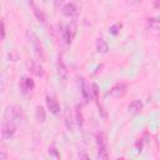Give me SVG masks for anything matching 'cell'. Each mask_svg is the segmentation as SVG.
I'll return each instance as SVG.
<instances>
[{
  "label": "cell",
  "instance_id": "ac0fdd59",
  "mask_svg": "<svg viewBox=\"0 0 160 160\" xmlns=\"http://www.w3.org/2000/svg\"><path fill=\"white\" fill-rule=\"evenodd\" d=\"M75 112H76V121H78V125L81 128V126H82V114H81V111H80L79 108H76Z\"/></svg>",
  "mask_w": 160,
  "mask_h": 160
},
{
  "label": "cell",
  "instance_id": "3957f363",
  "mask_svg": "<svg viewBox=\"0 0 160 160\" xmlns=\"http://www.w3.org/2000/svg\"><path fill=\"white\" fill-rule=\"evenodd\" d=\"M15 130H16V125L4 120L2 124H1V136L2 139H10L14 134H15Z\"/></svg>",
  "mask_w": 160,
  "mask_h": 160
},
{
  "label": "cell",
  "instance_id": "277c9868",
  "mask_svg": "<svg viewBox=\"0 0 160 160\" xmlns=\"http://www.w3.org/2000/svg\"><path fill=\"white\" fill-rule=\"evenodd\" d=\"M30 35V38H31V44H32V48H34V50H35V54L38 55V58L40 59V60H44V50H42V46H41V42H40V40L38 39V36L34 34V32H30L29 34Z\"/></svg>",
  "mask_w": 160,
  "mask_h": 160
},
{
  "label": "cell",
  "instance_id": "2e32d148",
  "mask_svg": "<svg viewBox=\"0 0 160 160\" xmlns=\"http://www.w3.org/2000/svg\"><path fill=\"white\" fill-rule=\"evenodd\" d=\"M36 119H38V121H40V122H44L45 119H46L45 111H44V109H42L41 106H38V108H36Z\"/></svg>",
  "mask_w": 160,
  "mask_h": 160
},
{
  "label": "cell",
  "instance_id": "8992f818",
  "mask_svg": "<svg viewBox=\"0 0 160 160\" xmlns=\"http://www.w3.org/2000/svg\"><path fill=\"white\" fill-rule=\"evenodd\" d=\"M79 10H80V8H79V5H78L76 2H66V4L64 5V8H62L64 15H66V16H69V18L76 16V15L79 14Z\"/></svg>",
  "mask_w": 160,
  "mask_h": 160
},
{
  "label": "cell",
  "instance_id": "8fae6325",
  "mask_svg": "<svg viewBox=\"0 0 160 160\" xmlns=\"http://www.w3.org/2000/svg\"><path fill=\"white\" fill-rule=\"evenodd\" d=\"M58 74H59V78L62 81L66 80V78H68V70H66V66H65V64H64V61L61 59L58 60Z\"/></svg>",
  "mask_w": 160,
  "mask_h": 160
},
{
  "label": "cell",
  "instance_id": "7c38bea8",
  "mask_svg": "<svg viewBox=\"0 0 160 160\" xmlns=\"http://www.w3.org/2000/svg\"><path fill=\"white\" fill-rule=\"evenodd\" d=\"M96 50H98L99 52H101V54L108 52L109 46H108V42L105 41L104 38H99V39L96 40Z\"/></svg>",
  "mask_w": 160,
  "mask_h": 160
},
{
  "label": "cell",
  "instance_id": "4fadbf2b",
  "mask_svg": "<svg viewBox=\"0 0 160 160\" xmlns=\"http://www.w3.org/2000/svg\"><path fill=\"white\" fill-rule=\"evenodd\" d=\"M64 119H65V125L66 128L72 131L74 130V120H72V116H71V112L69 109H65V114H64Z\"/></svg>",
  "mask_w": 160,
  "mask_h": 160
},
{
  "label": "cell",
  "instance_id": "603a6c76",
  "mask_svg": "<svg viewBox=\"0 0 160 160\" xmlns=\"http://www.w3.org/2000/svg\"><path fill=\"white\" fill-rule=\"evenodd\" d=\"M154 5H155V6H156V8H160V2H155V4H154Z\"/></svg>",
  "mask_w": 160,
  "mask_h": 160
},
{
  "label": "cell",
  "instance_id": "cb8c5ba5",
  "mask_svg": "<svg viewBox=\"0 0 160 160\" xmlns=\"http://www.w3.org/2000/svg\"><path fill=\"white\" fill-rule=\"evenodd\" d=\"M118 160H126V159H124V158H121V159H118Z\"/></svg>",
  "mask_w": 160,
  "mask_h": 160
},
{
  "label": "cell",
  "instance_id": "e0dca14e",
  "mask_svg": "<svg viewBox=\"0 0 160 160\" xmlns=\"http://www.w3.org/2000/svg\"><path fill=\"white\" fill-rule=\"evenodd\" d=\"M34 88V81L30 78H24L22 79V89L25 90H31Z\"/></svg>",
  "mask_w": 160,
  "mask_h": 160
},
{
  "label": "cell",
  "instance_id": "9a60e30c",
  "mask_svg": "<svg viewBox=\"0 0 160 160\" xmlns=\"http://www.w3.org/2000/svg\"><path fill=\"white\" fill-rule=\"evenodd\" d=\"M31 5H32V8H34V14H35L36 19H38L39 21H41V22H45V14H44V11H42L41 9H39L38 6H35L34 2H31Z\"/></svg>",
  "mask_w": 160,
  "mask_h": 160
},
{
  "label": "cell",
  "instance_id": "7402d4cb",
  "mask_svg": "<svg viewBox=\"0 0 160 160\" xmlns=\"http://www.w3.org/2000/svg\"><path fill=\"white\" fill-rule=\"evenodd\" d=\"M80 160H90V159H89V156H88V154L82 151V152H81V155H80Z\"/></svg>",
  "mask_w": 160,
  "mask_h": 160
},
{
  "label": "cell",
  "instance_id": "9c48e42d",
  "mask_svg": "<svg viewBox=\"0 0 160 160\" xmlns=\"http://www.w3.org/2000/svg\"><path fill=\"white\" fill-rule=\"evenodd\" d=\"M46 104H48L49 110H50L54 115H59V112H60V106H59L58 101H56L52 96H46Z\"/></svg>",
  "mask_w": 160,
  "mask_h": 160
},
{
  "label": "cell",
  "instance_id": "7a4b0ae2",
  "mask_svg": "<svg viewBox=\"0 0 160 160\" xmlns=\"http://www.w3.org/2000/svg\"><path fill=\"white\" fill-rule=\"evenodd\" d=\"M96 145H98V154L100 160H108L109 151H108V142L105 134L102 131H99L96 134Z\"/></svg>",
  "mask_w": 160,
  "mask_h": 160
},
{
  "label": "cell",
  "instance_id": "5bb4252c",
  "mask_svg": "<svg viewBox=\"0 0 160 160\" xmlns=\"http://www.w3.org/2000/svg\"><path fill=\"white\" fill-rule=\"evenodd\" d=\"M142 109V102L140 100H134L129 104V111L132 114H138L140 112V110Z\"/></svg>",
  "mask_w": 160,
  "mask_h": 160
},
{
  "label": "cell",
  "instance_id": "5b68a950",
  "mask_svg": "<svg viewBox=\"0 0 160 160\" xmlns=\"http://www.w3.org/2000/svg\"><path fill=\"white\" fill-rule=\"evenodd\" d=\"M75 35H76V24H75V21H71L70 24H68V26L64 31V39H65L66 44H71Z\"/></svg>",
  "mask_w": 160,
  "mask_h": 160
},
{
  "label": "cell",
  "instance_id": "44dd1931",
  "mask_svg": "<svg viewBox=\"0 0 160 160\" xmlns=\"http://www.w3.org/2000/svg\"><path fill=\"white\" fill-rule=\"evenodd\" d=\"M0 160H8V155L4 150H1V152H0Z\"/></svg>",
  "mask_w": 160,
  "mask_h": 160
},
{
  "label": "cell",
  "instance_id": "ba28073f",
  "mask_svg": "<svg viewBox=\"0 0 160 160\" xmlns=\"http://www.w3.org/2000/svg\"><path fill=\"white\" fill-rule=\"evenodd\" d=\"M125 92H126V85H125L124 82H118V84H115V85L111 88V90H110V95H112V96H115V98H120V96H122Z\"/></svg>",
  "mask_w": 160,
  "mask_h": 160
},
{
  "label": "cell",
  "instance_id": "d6986e66",
  "mask_svg": "<svg viewBox=\"0 0 160 160\" xmlns=\"http://www.w3.org/2000/svg\"><path fill=\"white\" fill-rule=\"evenodd\" d=\"M120 28H121V24H120V22H116L115 25H112V26L110 28V32H111V34H114V35H116Z\"/></svg>",
  "mask_w": 160,
  "mask_h": 160
},
{
  "label": "cell",
  "instance_id": "30bf717a",
  "mask_svg": "<svg viewBox=\"0 0 160 160\" xmlns=\"http://www.w3.org/2000/svg\"><path fill=\"white\" fill-rule=\"evenodd\" d=\"M81 94H82V98L85 99V101H89L91 100V90H90V85L88 84V81L81 78Z\"/></svg>",
  "mask_w": 160,
  "mask_h": 160
},
{
  "label": "cell",
  "instance_id": "ffe728a7",
  "mask_svg": "<svg viewBox=\"0 0 160 160\" xmlns=\"http://www.w3.org/2000/svg\"><path fill=\"white\" fill-rule=\"evenodd\" d=\"M1 39H5V21L1 20Z\"/></svg>",
  "mask_w": 160,
  "mask_h": 160
},
{
  "label": "cell",
  "instance_id": "6da1fadb",
  "mask_svg": "<svg viewBox=\"0 0 160 160\" xmlns=\"http://www.w3.org/2000/svg\"><path fill=\"white\" fill-rule=\"evenodd\" d=\"M4 120L14 124V125H19L22 120V109L19 105H11L8 106L4 114Z\"/></svg>",
  "mask_w": 160,
  "mask_h": 160
},
{
  "label": "cell",
  "instance_id": "52a82bcc",
  "mask_svg": "<svg viewBox=\"0 0 160 160\" xmlns=\"http://www.w3.org/2000/svg\"><path fill=\"white\" fill-rule=\"evenodd\" d=\"M28 66H29V70H30L34 75H36V76H42V75H44L42 66L40 65L39 61H36V60H30V61L28 62Z\"/></svg>",
  "mask_w": 160,
  "mask_h": 160
}]
</instances>
